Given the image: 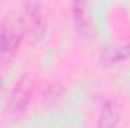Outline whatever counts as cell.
<instances>
[{
    "mask_svg": "<svg viewBox=\"0 0 130 128\" xmlns=\"http://www.w3.org/2000/svg\"><path fill=\"white\" fill-rule=\"evenodd\" d=\"M26 35V24L23 14L11 12L8 14L0 24V59H11L21 45V41Z\"/></svg>",
    "mask_w": 130,
    "mask_h": 128,
    "instance_id": "6da1fadb",
    "label": "cell"
},
{
    "mask_svg": "<svg viewBox=\"0 0 130 128\" xmlns=\"http://www.w3.org/2000/svg\"><path fill=\"white\" fill-rule=\"evenodd\" d=\"M33 94V81L30 77L23 75L12 88V91L9 92L8 101H6V107H5V115L9 121L15 122L20 121L26 112L27 107L30 104Z\"/></svg>",
    "mask_w": 130,
    "mask_h": 128,
    "instance_id": "7a4b0ae2",
    "label": "cell"
},
{
    "mask_svg": "<svg viewBox=\"0 0 130 128\" xmlns=\"http://www.w3.org/2000/svg\"><path fill=\"white\" fill-rule=\"evenodd\" d=\"M24 14L23 20L26 24V32H30L32 35L38 36L42 35L45 27V14L41 3H24Z\"/></svg>",
    "mask_w": 130,
    "mask_h": 128,
    "instance_id": "3957f363",
    "label": "cell"
},
{
    "mask_svg": "<svg viewBox=\"0 0 130 128\" xmlns=\"http://www.w3.org/2000/svg\"><path fill=\"white\" fill-rule=\"evenodd\" d=\"M73 17H74V24L76 30L80 33L82 36L88 38L92 35V17H91V9L89 5L85 2H79L73 5Z\"/></svg>",
    "mask_w": 130,
    "mask_h": 128,
    "instance_id": "277c9868",
    "label": "cell"
},
{
    "mask_svg": "<svg viewBox=\"0 0 130 128\" xmlns=\"http://www.w3.org/2000/svg\"><path fill=\"white\" fill-rule=\"evenodd\" d=\"M121 115H123V109L117 99L106 101L98 116L97 128H117V125L121 121Z\"/></svg>",
    "mask_w": 130,
    "mask_h": 128,
    "instance_id": "5b68a950",
    "label": "cell"
},
{
    "mask_svg": "<svg viewBox=\"0 0 130 128\" xmlns=\"http://www.w3.org/2000/svg\"><path fill=\"white\" fill-rule=\"evenodd\" d=\"M130 57V42L129 44H120L106 48L100 54V62L104 66H112L115 63H120Z\"/></svg>",
    "mask_w": 130,
    "mask_h": 128,
    "instance_id": "8992f818",
    "label": "cell"
}]
</instances>
